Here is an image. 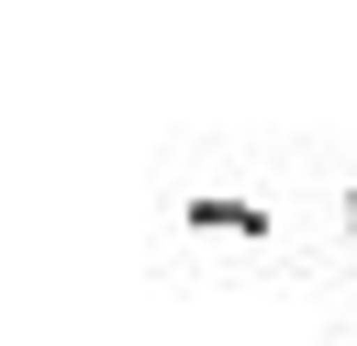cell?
Wrapping results in <instances>:
<instances>
[{
  "label": "cell",
  "instance_id": "6da1fadb",
  "mask_svg": "<svg viewBox=\"0 0 357 346\" xmlns=\"http://www.w3.org/2000/svg\"><path fill=\"white\" fill-rule=\"evenodd\" d=\"M290 167H301L290 145H245V134L167 145V167H156L167 246H156V268L201 279V290H279V279H301L312 268V212H301Z\"/></svg>",
  "mask_w": 357,
  "mask_h": 346
},
{
  "label": "cell",
  "instance_id": "7a4b0ae2",
  "mask_svg": "<svg viewBox=\"0 0 357 346\" xmlns=\"http://www.w3.org/2000/svg\"><path fill=\"white\" fill-rule=\"evenodd\" d=\"M335 234H346V246H357V179H346V190H335Z\"/></svg>",
  "mask_w": 357,
  "mask_h": 346
}]
</instances>
